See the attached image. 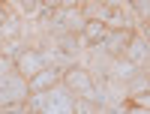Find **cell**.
<instances>
[{"label":"cell","instance_id":"obj_1","mask_svg":"<svg viewBox=\"0 0 150 114\" xmlns=\"http://www.w3.org/2000/svg\"><path fill=\"white\" fill-rule=\"evenodd\" d=\"M27 102L33 114H75V93H69L63 84H57L48 93H33Z\"/></svg>","mask_w":150,"mask_h":114},{"label":"cell","instance_id":"obj_9","mask_svg":"<svg viewBox=\"0 0 150 114\" xmlns=\"http://www.w3.org/2000/svg\"><path fill=\"white\" fill-rule=\"evenodd\" d=\"M15 9L21 15H27V18H39L42 15V0H18Z\"/></svg>","mask_w":150,"mask_h":114},{"label":"cell","instance_id":"obj_15","mask_svg":"<svg viewBox=\"0 0 150 114\" xmlns=\"http://www.w3.org/2000/svg\"><path fill=\"white\" fill-rule=\"evenodd\" d=\"M147 24H150V21H147Z\"/></svg>","mask_w":150,"mask_h":114},{"label":"cell","instance_id":"obj_11","mask_svg":"<svg viewBox=\"0 0 150 114\" xmlns=\"http://www.w3.org/2000/svg\"><path fill=\"white\" fill-rule=\"evenodd\" d=\"M0 114H33V108H30V102H15V105L0 108Z\"/></svg>","mask_w":150,"mask_h":114},{"label":"cell","instance_id":"obj_2","mask_svg":"<svg viewBox=\"0 0 150 114\" xmlns=\"http://www.w3.org/2000/svg\"><path fill=\"white\" fill-rule=\"evenodd\" d=\"M27 99H30V84L24 75H18V72L0 75V108L15 105V102H27Z\"/></svg>","mask_w":150,"mask_h":114},{"label":"cell","instance_id":"obj_13","mask_svg":"<svg viewBox=\"0 0 150 114\" xmlns=\"http://www.w3.org/2000/svg\"><path fill=\"white\" fill-rule=\"evenodd\" d=\"M126 114H150V111H147V108H138V105H129Z\"/></svg>","mask_w":150,"mask_h":114},{"label":"cell","instance_id":"obj_4","mask_svg":"<svg viewBox=\"0 0 150 114\" xmlns=\"http://www.w3.org/2000/svg\"><path fill=\"white\" fill-rule=\"evenodd\" d=\"M45 66H48L45 54H42V51H33V48H27V51H24V54L15 60V72H18V75H24L27 81L33 78V75H39Z\"/></svg>","mask_w":150,"mask_h":114},{"label":"cell","instance_id":"obj_12","mask_svg":"<svg viewBox=\"0 0 150 114\" xmlns=\"http://www.w3.org/2000/svg\"><path fill=\"white\" fill-rule=\"evenodd\" d=\"M132 99V105H138V108H147L150 111V90H144V93H138V96H129Z\"/></svg>","mask_w":150,"mask_h":114},{"label":"cell","instance_id":"obj_3","mask_svg":"<svg viewBox=\"0 0 150 114\" xmlns=\"http://www.w3.org/2000/svg\"><path fill=\"white\" fill-rule=\"evenodd\" d=\"M27 84H30V96H33V93H48V90H54L57 84H63V66H45L39 75H33Z\"/></svg>","mask_w":150,"mask_h":114},{"label":"cell","instance_id":"obj_10","mask_svg":"<svg viewBox=\"0 0 150 114\" xmlns=\"http://www.w3.org/2000/svg\"><path fill=\"white\" fill-rule=\"evenodd\" d=\"M129 9H132V15L138 18L141 24H144V21H150V0H132Z\"/></svg>","mask_w":150,"mask_h":114},{"label":"cell","instance_id":"obj_6","mask_svg":"<svg viewBox=\"0 0 150 114\" xmlns=\"http://www.w3.org/2000/svg\"><path fill=\"white\" fill-rule=\"evenodd\" d=\"M123 57H126V60L132 63L135 69H144V66H150V42L144 39L141 33H135V36H132V42L126 45V54H123Z\"/></svg>","mask_w":150,"mask_h":114},{"label":"cell","instance_id":"obj_14","mask_svg":"<svg viewBox=\"0 0 150 114\" xmlns=\"http://www.w3.org/2000/svg\"><path fill=\"white\" fill-rule=\"evenodd\" d=\"M3 24H6V9L0 6V27H3Z\"/></svg>","mask_w":150,"mask_h":114},{"label":"cell","instance_id":"obj_8","mask_svg":"<svg viewBox=\"0 0 150 114\" xmlns=\"http://www.w3.org/2000/svg\"><path fill=\"white\" fill-rule=\"evenodd\" d=\"M126 90H129V96H138V93L150 90V75L147 72H135L132 78L126 81Z\"/></svg>","mask_w":150,"mask_h":114},{"label":"cell","instance_id":"obj_5","mask_svg":"<svg viewBox=\"0 0 150 114\" xmlns=\"http://www.w3.org/2000/svg\"><path fill=\"white\" fill-rule=\"evenodd\" d=\"M132 36H135L132 27L129 30H111L105 36V42L99 45V51H105L108 57H123V54H126V45L132 42Z\"/></svg>","mask_w":150,"mask_h":114},{"label":"cell","instance_id":"obj_7","mask_svg":"<svg viewBox=\"0 0 150 114\" xmlns=\"http://www.w3.org/2000/svg\"><path fill=\"white\" fill-rule=\"evenodd\" d=\"M108 33H111V30L105 27L102 21H87V27H84V33H81V42L90 45V48H99V45L105 42Z\"/></svg>","mask_w":150,"mask_h":114}]
</instances>
